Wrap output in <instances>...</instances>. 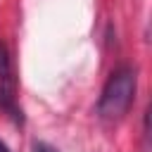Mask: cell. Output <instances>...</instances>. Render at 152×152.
<instances>
[{"label":"cell","instance_id":"obj_1","mask_svg":"<svg viewBox=\"0 0 152 152\" xmlns=\"http://www.w3.org/2000/svg\"><path fill=\"white\" fill-rule=\"evenodd\" d=\"M135 86H138V76H135V69L128 66V64H121L116 66L102 93H100V100H97V116L104 119V121H119L128 114L133 100H135Z\"/></svg>","mask_w":152,"mask_h":152},{"label":"cell","instance_id":"obj_2","mask_svg":"<svg viewBox=\"0 0 152 152\" xmlns=\"http://www.w3.org/2000/svg\"><path fill=\"white\" fill-rule=\"evenodd\" d=\"M0 109H5L17 124L24 121L21 107L17 104V76L7 45L0 40Z\"/></svg>","mask_w":152,"mask_h":152},{"label":"cell","instance_id":"obj_3","mask_svg":"<svg viewBox=\"0 0 152 152\" xmlns=\"http://www.w3.org/2000/svg\"><path fill=\"white\" fill-rule=\"evenodd\" d=\"M33 152H57V150L50 147L48 142H33Z\"/></svg>","mask_w":152,"mask_h":152},{"label":"cell","instance_id":"obj_4","mask_svg":"<svg viewBox=\"0 0 152 152\" xmlns=\"http://www.w3.org/2000/svg\"><path fill=\"white\" fill-rule=\"evenodd\" d=\"M0 152H10V147H7V145H5L2 140H0Z\"/></svg>","mask_w":152,"mask_h":152}]
</instances>
